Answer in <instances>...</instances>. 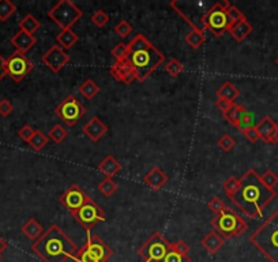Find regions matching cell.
<instances>
[{"label":"cell","instance_id":"cell-1","mask_svg":"<svg viewBox=\"0 0 278 262\" xmlns=\"http://www.w3.org/2000/svg\"><path fill=\"white\" fill-rule=\"evenodd\" d=\"M275 197V190L263 186L259 173L251 168L239 179V189L229 197V200L247 217L259 218L263 216L266 206Z\"/></svg>","mask_w":278,"mask_h":262},{"label":"cell","instance_id":"cell-2","mask_svg":"<svg viewBox=\"0 0 278 262\" xmlns=\"http://www.w3.org/2000/svg\"><path fill=\"white\" fill-rule=\"evenodd\" d=\"M31 251L43 262H67L75 255L78 246L58 224H52L33 242Z\"/></svg>","mask_w":278,"mask_h":262},{"label":"cell","instance_id":"cell-3","mask_svg":"<svg viewBox=\"0 0 278 262\" xmlns=\"http://www.w3.org/2000/svg\"><path fill=\"white\" fill-rule=\"evenodd\" d=\"M127 47V62L137 74L138 82H145L165 62V55L161 54L142 33H138Z\"/></svg>","mask_w":278,"mask_h":262},{"label":"cell","instance_id":"cell-4","mask_svg":"<svg viewBox=\"0 0 278 262\" xmlns=\"http://www.w3.org/2000/svg\"><path fill=\"white\" fill-rule=\"evenodd\" d=\"M251 242L270 262H278V209L250 236Z\"/></svg>","mask_w":278,"mask_h":262},{"label":"cell","instance_id":"cell-5","mask_svg":"<svg viewBox=\"0 0 278 262\" xmlns=\"http://www.w3.org/2000/svg\"><path fill=\"white\" fill-rule=\"evenodd\" d=\"M212 227L213 231H216L224 239L242 236L248 230L247 222L244 221V218L229 206H226L221 213L214 216L212 220Z\"/></svg>","mask_w":278,"mask_h":262},{"label":"cell","instance_id":"cell-6","mask_svg":"<svg viewBox=\"0 0 278 262\" xmlns=\"http://www.w3.org/2000/svg\"><path fill=\"white\" fill-rule=\"evenodd\" d=\"M230 3L228 0L218 2L210 7V9L203 14L201 23H202L203 30H210L214 37H222L224 33L229 30V21L226 15V10L229 9Z\"/></svg>","mask_w":278,"mask_h":262},{"label":"cell","instance_id":"cell-7","mask_svg":"<svg viewBox=\"0 0 278 262\" xmlns=\"http://www.w3.org/2000/svg\"><path fill=\"white\" fill-rule=\"evenodd\" d=\"M48 18L58 25L62 30L71 29V26L82 18V10L71 0H59L48 11Z\"/></svg>","mask_w":278,"mask_h":262},{"label":"cell","instance_id":"cell-8","mask_svg":"<svg viewBox=\"0 0 278 262\" xmlns=\"http://www.w3.org/2000/svg\"><path fill=\"white\" fill-rule=\"evenodd\" d=\"M171 244L172 243L168 242L165 236L161 235L160 232H154L138 249L137 253L145 262H163L171 250Z\"/></svg>","mask_w":278,"mask_h":262},{"label":"cell","instance_id":"cell-9","mask_svg":"<svg viewBox=\"0 0 278 262\" xmlns=\"http://www.w3.org/2000/svg\"><path fill=\"white\" fill-rule=\"evenodd\" d=\"M55 114L66 123L68 127L75 126L86 114V108L78 101L72 94H68L58 107L55 108Z\"/></svg>","mask_w":278,"mask_h":262},{"label":"cell","instance_id":"cell-10","mask_svg":"<svg viewBox=\"0 0 278 262\" xmlns=\"http://www.w3.org/2000/svg\"><path fill=\"white\" fill-rule=\"evenodd\" d=\"M34 68V64L25 54L21 52H14L6 59V72L14 82H22L30 71Z\"/></svg>","mask_w":278,"mask_h":262},{"label":"cell","instance_id":"cell-11","mask_svg":"<svg viewBox=\"0 0 278 262\" xmlns=\"http://www.w3.org/2000/svg\"><path fill=\"white\" fill-rule=\"evenodd\" d=\"M72 217L75 218L76 221L84 227L86 232H90L93 227L97 226L100 222L105 221V213H104V210L92 198L78 212L72 214Z\"/></svg>","mask_w":278,"mask_h":262},{"label":"cell","instance_id":"cell-12","mask_svg":"<svg viewBox=\"0 0 278 262\" xmlns=\"http://www.w3.org/2000/svg\"><path fill=\"white\" fill-rule=\"evenodd\" d=\"M89 200H90V197H89L78 184H71V186L63 193L62 196H60V204H62L71 214H74L75 212H78Z\"/></svg>","mask_w":278,"mask_h":262},{"label":"cell","instance_id":"cell-13","mask_svg":"<svg viewBox=\"0 0 278 262\" xmlns=\"http://www.w3.org/2000/svg\"><path fill=\"white\" fill-rule=\"evenodd\" d=\"M41 60L51 71L58 74L63 67L70 63V55L67 54L64 49L60 48L58 44H55L43 55Z\"/></svg>","mask_w":278,"mask_h":262},{"label":"cell","instance_id":"cell-14","mask_svg":"<svg viewBox=\"0 0 278 262\" xmlns=\"http://www.w3.org/2000/svg\"><path fill=\"white\" fill-rule=\"evenodd\" d=\"M85 246L97 262H108L109 258L113 255V250L110 249L100 236L90 235V232H88V242Z\"/></svg>","mask_w":278,"mask_h":262},{"label":"cell","instance_id":"cell-15","mask_svg":"<svg viewBox=\"0 0 278 262\" xmlns=\"http://www.w3.org/2000/svg\"><path fill=\"white\" fill-rule=\"evenodd\" d=\"M110 76L113 77V80L117 81V82H122V84L130 85L133 84L134 81H137V74L134 71V68L130 66V63L126 60H122V62H115L110 67Z\"/></svg>","mask_w":278,"mask_h":262},{"label":"cell","instance_id":"cell-16","mask_svg":"<svg viewBox=\"0 0 278 262\" xmlns=\"http://www.w3.org/2000/svg\"><path fill=\"white\" fill-rule=\"evenodd\" d=\"M82 131L92 142H98L106 133H108V126L102 123V120L98 116H94L89 120L88 123L82 127Z\"/></svg>","mask_w":278,"mask_h":262},{"label":"cell","instance_id":"cell-17","mask_svg":"<svg viewBox=\"0 0 278 262\" xmlns=\"http://www.w3.org/2000/svg\"><path fill=\"white\" fill-rule=\"evenodd\" d=\"M11 44L15 48L17 52H21V54H25L29 52L34 44L37 43V39H35L33 34H29L26 31L23 30H18L13 37H11Z\"/></svg>","mask_w":278,"mask_h":262},{"label":"cell","instance_id":"cell-18","mask_svg":"<svg viewBox=\"0 0 278 262\" xmlns=\"http://www.w3.org/2000/svg\"><path fill=\"white\" fill-rule=\"evenodd\" d=\"M143 182L149 189L154 191L161 190L167 182H168V175L164 172L163 169L158 168V167H153V168L146 173L143 176Z\"/></svg>","mask_w":278,"mask_h":262},{"label":"cell","instance_id":"cell-19","mask_svg":"<svg viewBox=\"0 0 278 262\" xmlns=\"http://www.w3.org/2000/svg\"><path fill=\"white\" fill-rule=\"evenodd\" d=\"M224 242L225 239L220 236L217 234L216 231H210L208 235L205 236L202 240H201V246H202L203 249L206 250L209 254H217L221 250V247L224 246Z\"/></svg>","mask_w":278,"mask_h":262},{"label":"cell","instance_id":"cell-20","mask_svg":"<svg viewBox=\"0 0 278 262\" xmlns=\"http://www.w3.org/2000/svg\"><path fill=\"white\" fill-rule=\"evenodd\" d=\"M256 130L259 133V137L263 142L269 143V139L273 137V134L278 130V125L274 122L270 116H265L259 120V123L256 125Z\"/></svg>","mask_w":278,"mask_h":262},{"label":"cell","instance_id":"cell-21","mask_svg":"<svg viewBox=\"0 0 278 262\" xmlns=\"http://www.w3.org/2000/svg\"><path fill=\"white\" fill-rule=\"evenodd\" d=\"M228 33L233 37L234 40L242 43L252 33V25L248 22L247 18H243L242 21H239L237 23H234L233 26H230Z\"/></svg>","mask_w":278,"mask_h":262},{"label":"cell","instance_id":"cell-22","mask_svg":"<svg viewBox=\"0 0 278 262\" xmlns=\"http://www.w3.org/2000/svg\"><path fill=\"white\" fill-rule=\"evenodd\" d=\"M97 169L105 175V178H113L122 171V164L116 160L113 156H106L105 159L97 165Z\"/></svg>","mask_w":278,"mask_h":262},{"label":"cell","instance_id":"cell-23","mask_svg":"<svg viewBox=\"0 0 278 262\" xmlns=\"http://www.w3.org/2000/svg\"><path fill=\"white\" fill-rule=\"evenodd\" d=\"M78 41H80V36H78L72 29L60 30V33H58V36H56V43H58L59 47L64 49V51L72 48Z\"/></svg>","mask_w":278,"mask_h":262},{"label":"cell","instance_id":"cell-24","mask_svg":"<svg viewBox=\"0 0 278 262\" xmlns=\"http://www.w3.org/2000/svg\"><path fill=\"white\" fill-rule=\"evenodd\" d=\"M247 111L248 109L244 107V105H240V104H236V102H234L233 105H232L228 111L222 114V116H224V119H225L229 125H232L233 127L237 129L239 123H240V119L243 118V115Z\"/></svg>","mask_w":278,"mask_h":262},{"label":"cell","instance_id":"cell-25","mask_svg":"<svg viewBox=\"0 0 278 262\" xmlns=\"http://www.w3.org/2000/svg\"><path fill=\"white\" fill-rule=\"evenodd\" d=\"M22 234L26 236L27 239L37 240L44 234V228L35 218H29L22 226Z\"/></svg>","mask_w":278,"mask_h":262},{"label":"cell","instance_id":"cell-26","mask_svg":"<svg viewBox=\"0 0 278 262\" xmlns=\"http://www.w3.org/2000/svg\"><path fill=\"white\" fill-rule=\"evenodd\" d=\"M240 96V90L234 86L232 82L226 81L225 84H222L217 89V97L224 98V100H228V101L234 102V100Z\"/></svg>","mask_w":278,"mask_h":262},{"label":"cell","instance_id":"cell-27","mask_svg":"<svg viewBox=\"0 0 278 262\" xmlns=\"http://www.w3.org/2000/svg\"><path fill=\"white\" fill-rule=\"evenodd\" d=\"M40 26L41 22L35 18L33 14H26L22 18V21L19 22V30L26 31L29 34H33V36H34L35 31L40 29Z\"/></svg>","mask_w":278,"mask_h":262},{"label":"cell","instance_id":"cell-28","mask_svg":"<svg viewBox=\"0 0 278 262\" xmlns=\"http://www.w3.org/2000/svg\"><path fill=\"white\" fill-rule=\"evenodd\" d=\"M185 43L190 45L192 49H199L202 47V44H205V30H201V29H192L190 33H187L185 36Z\"/></svg>","mask_w":278,"mask_h":262},{"label":"cell","instance_id":"cell-29","mask_svg":"<svg viewBox=\"0 0 278 262\" xmlns=\"http://www.w3.org/2000/svg\"><path fill=\"white\" fill-rule=\"evenodd\" d=\"M80 93L82 94L86 100H93V98L100 93V86H98L93 80H86L84 84L80 86Z\"/></svg>","mask_w":278,"mask_h":262},{"label":"cell","instance_id":"cell-30","mask_svg":"<svg viewBox=\"0 0 278 262\" xmlns=\"http://www.w3.org/2000/svg\"><path fill=\"white\" fill-rule=\"evenodd\" d=\"M49 142V138L48 135H45L44 133H41L40 130H35L34 134H33V137L30 138V141H29V145L31 146V149L35 152H40L43 151Z\"/></svg>","mask_w":278,"mask_h":262},{"label":"cell","instance_id":"cell-31","mask_svg":"<svg viewBox=\"0 0 278 262\" xmlns=\"http://www.w3.org/2000/svg\"><path fill=\"white\" fill-rule=\"evenodd\" d=\"M67 137H68V131L62 125H55L48 131V138L52 142L56 143V145L62 143Z\"/></svg>","mask_w":278,"mask_h":262},{"label":"cell","instance_id":"cell-32","mask_svg":"<svg viewBox=\"0 0 278 262\" xmlns=\"http://www.w3.org/2000/svg\"><path fill=\"white\" fill-rule=\"evenodd\" d=\"M17 11V6L10 0H0V21L6 22L9 21Z\"/></svg>","mask_w":278,"mask_h":262},{"label":"cell","instance_id":"cell-33","mask_svg":"<svg viewBox=\"0 0 278 262\" xmlns=\"http://www.w3.org/2000/svg\"><path fill=\"white\" fill-rule=\"evenodd\" d=\"M98 191L105 197L113 196L116 191H117V183L112 178H105L98 184Z\"/></svg>","mask_w":278,"mask_h":262},{"label":"cell","instance_id":"cell-34","mask_svg":"<svg viewBox=\"0 0 278 262\" xmlns=\"http://www.w3.org/2000/svg\"><path fill=\"white\" fill-rule=\"evenodd\" d=\"M259 176H261V182L263 183V186L270 189V190H274V187L278 184V175L271 169H267Z\"/></svg>","mask_w":278,"mask_h":262},{"label":"cell","instance_id":"cell-35","mask_svg":"<svg viewBox=\"0 0 278 262\" xmlns=\"http://www.w3.org/2000/svg\"><path fill=\"white\" fill-rule=\"evenodd\" d=\"M110 55L115 58L116 62H122V60H126L128 56V47L126 43H117V44L112 48L110 51Z\"/></svg>","mask_w":278,"mask_h":262},{"label":"cell","instance_id":"cell-36","mask_svg":"<svg viewBox=\"0 0 278 262\" xmlns=\"http://www.w3.org/2000/svg\"><path fill=\"white\" fill-rule=\"evenodd\" d=\"M165 71L168 72L171 77H177L184 71V66H183L177 59H171V60H168V63L165 64Z\"/></svg>","mask_w":278,"mask_h":262},{"label":"cell","instance_id":"cell-37","mask_svg":"<svg viewBox=\"0 0 278 262\" xmlns=\"http://www.w3.org/2000/svg\"><path fill=\"white\" fill-rule=\"evenodd\" d=\"M226 15H228V21H229V26H233L234 23H237L239 21L246 18V15L233 5H230L229 9L226 10Z\"/></svg>","mask_w":278,"mask_h":262},{"label":"cell","instance_id":"cell-38","mask_svg":"<svg viewBox=\"0 0 278 262\" xmlns=\"http://www.w3.org/2000/svg\"><path fill=\"white\" fill-rule=\"evenodd\" d=\"M92 23L96 27H104L106 23L109 22V15L104 11V10H97L96 13L92 15Z\"/></svg>","mask_w":278,"mask_h":262},{"label":"cell","instance_id":"cell-39","mask_svg":"<svg viewBox=\"0 0 278 262\" xmlns=\"http://www.w3.org/2000/svg\"><path fill=\"white\" fill-rule=\"evenodd\" d=\"M133 25L130 22H127V21H124V19L123 21H120V22L115 26L116 34L119 37H122V39H127V37L133 33Z\"/></svg>","mask_w":278,"mask_h":262},{"label":"cell","instance_id":"cell-40","mask_svg":"<svg viewBox=\"0 0 278 262\" xmlns=\"http://www.w3.org/2000/svg\"><path fill=\"white\" fill-rule=\"evenodd\" d=\"M218 146H220L221 151L224 152H230L236 145V141L233 139V137L230 135V134H224L222 137L218 139Z\"/></svg>","mask_w":278,"mask_h":262},{"label":"cell","instance_id":"cell-41","mask_svg":"<svg viewBox=\"0 0 278 262\" xmlns=\"http://www.w3.org/2000/svg\"><path fill=\"white\" fill-rule=\"evenodd\" d=\"M72 259H74V262H97L92 257V254L89 253L86 246H82L81 249H78V251L72 257Z\"/></svg>","mask_w":278,"mask_h":262},{"label":"cell","instance_id":"cell-42","mask_svg":"<svg viewBox=\"0 0 278 262\" xmlns=\"http://www.w3.org/2000/svg\"><path fill=\"white\" fill-rule=\"evenodd\" d=\"M222 189H224V191L226 193V196L230 197L232 194H234L236 190L239 189V179L234 178V176H230V178H228L225 182H224Z\"/></svg>","mask_w":278,"mask_h":262},{"label":"cell","instance_id":"cell-43","mask_svg":"<svg viewBox=\"0 0 278 262\" xmlns=\"http://www.w3.org/2000/svg\"><path fill=\"white\" fill-rule=\"evenodd\" d=\"M208 208L210 209V210H212L214 214H218L226 208V205L224 204V202H222V200H221V198H218V197H213L212 200L208 202Z\"/></svg>","mask_w":278,"mask_h":262},{"label":"cell","instance_id":"cell-44","mask_svg":"<svg viewBox=\"0 0 278 262\" xmlns=\"http://www.w3.org/2000/svg\"><path fill=\"white\" fill-rule=\"evenodd\" d=\"M252 126H256L254 125V115H252L250 111H247L243 115V118L240 119V123H239L237 129L243 133V131H246V130L248 129V127H252Z\"/></svg>","mask_w":278,"mask_h":262},{"label":"cell","instance_id":"cell-45","mask_svg":"<svg viewBox=\"0 0 278 262\" xmlns=\"http://www.w3.org/2000/svg\"><path fill=\"white\" fill-rule=\"evenodd\" d=\"M163 262H191V258L188 255H181L173 250H169V253L165 255Z\"/></svg>","mask_w":278,"mask_h":262},{"label":"cell","instance_id":"cell-46","mask_svg":"<svg viewBox=\"0 0 278 262\" xmlns=\"http://www.w3.org/2000/svg\"><path fill=\"white\" fill-rule=\"evenodd\" d=\"M171 250L176 251V253L181 254V255H188V251H190V246L185 243L184 240H177L175 243L171 244Z\"/></svg>","mask_w":278,"mask_h":262},{"label":"cell","instance_id":"cell-47","mask_svg":"<svg viewBox=\"0 0 278 262\" xmlns=\"http://www.w3.org/2000/svg\"><path fill=\"white\" fill-rule=\"evenodd\" d=\"M243 135L247 138L248 142L251 143H256L261 137H259V133H258V130H256V126H252V127H248L246 131H243Z\"/></svg>","mask_w":278,"mask_h":262},{"label":"cell","instance_id":"cell-48","mask_svg":"<svg viewBox=\"0 0 278 262\" xmlns=\"http://www.w3.org/2000/svg\"><path fill=\"white\" fill-rule=\"evenodd\" d=\"M34 131H35V130L33 129L31 126L25 125L22 127V129L18 131V137L21 138L22 141H25V142H29V141H30V138L33 137V134H34Z\"/></svg>","mask_w":278,"mask_h":262},{"label":"cell","instance_id":"cell-49","mask_svg":"<svg viewBox=\"0 0 278 262\" xmlns=\"http://www.w3.org/2000/svg\"><path fill=\"white\" fill-rule=\"evenodd\" d=\"M14 107L13 104L9 101V100H6V98H3V100H0V116H3V118H7V116L13 112Z\"/></svg>","mask_w":278,"mask_h":262},{"label":"cell","instance_id":"cell-50","mask_svg":"<svg viewBox=\"0 0 278 262\" xmlns=\"http://www.w3.org/2000/svg\"><path fill=\"white\" fill-rule=\"evenodd\" d=\"M233 104H234V102L228 101V100H224V98H218V100H217V102H216V107L218 108V109H220L222 114H224V112L228 111V109H229V108L232 107Z\"/></svg>","mask_w":278,"mask_h":262},{"label":"cell","instance_id":"cell-51","mask_svg":"<svg viewBox=\"0 0 278 262\" xmlns=\"http://www.w3.org/2000/svg\"><path fill=\"white\" fill-rule=\"evenodd\" d=\"M6 76H7V72H6V59L0 55V81L3 80Z\"/></svg>","mask_w":278,"mask_h":262},{"label":"cell","instance_id":"cell-52","mask_svg":"<svg viewBox=\"0 0 278 262\" xmlns=\"http://www.w3.org/2000/svg\"><path fill=\"white\" fill-rule=\"evenodd\" d=\"M7 247H9V243H7L2 236H0V255L5 253L6 250H7Z\"/></svg>","mask_w":278,"mask_h":262},{"label":"cell","instance_id":"cell-53","mask_svg":"<svg viewBox=\"0 0 278 262\" xmlns=\"http://www.w3.org/2000/svg\"><path fill=\"white\" fill-rule=\"evenodd\" d=\"M275 64H277V66H278V58L275 59Z\"/></svg>","mask_w":278,"mask_h":262},{"label":"cell","instance_id":"cell-54","mask_svg":"<svg viewBox=\"0 0 278 262\" xmlns=\"http://www.w3.org/2000/svg\"><path fill=\"white\" fill-rule=\"evenodd\" d=\"M0 258H2V255H0Z\"/></svg>","mask_w":278,"mask_h":262}]
</instances>
